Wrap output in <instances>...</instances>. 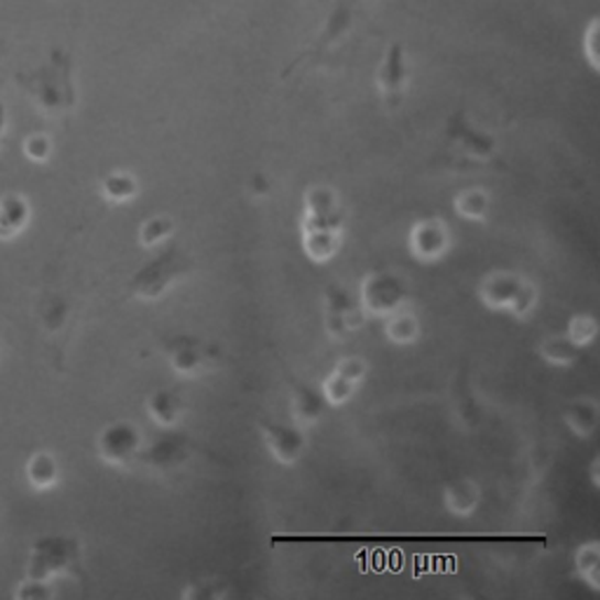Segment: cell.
I'll return each mask as SVG.
<instances>
[{"label":"cell","mask_w":600,"mask_h":600,"mask_svg":"<svg viewBox=\"0 0 600 600\" xmlns=\"http://www.w3.org/2000/svg\"><path fill=\"white\" fill-rule=\"evenodd\" d=\"M479 301L493 313H506L514 319L531 317L539 301L537 286L523 275L509 270H495L479 282Z\"/></svg>","instance_id":"6da1fadb"},{"label":"cell","mask_w":600,"mask_h":600,"mask_svg":"<svg viewBox=\"0 0 600 600\" xmlns=\"http://www.w3.org/2000/svg\"><path fill=\"white\" fill-rule=\"evenodd\" d=\"M188 270L190 259L176 244H172L167 251H162L155 261L143 265L132 277L130 284L132 296L155 303L165 296L176 282L184 280L188 275Z\"/></svg>","instance_id":"7a4b0ae2"},{"label":"cell","mask_w":600,"mask_h":600,"mask_svg":"<svg viewBox=\"0 0 600 600\" xmlns=\"http://www.w3.org/2000/svg\"><path fill=\"white\" fill-rule=\"evenodd\" d=\"M363 3H367V0H336V6L329 12V17H326L324 29L319 31L315 45L284 70V78H288L291 73L301 68L303 64H317L324 57H329V54H334V50L342 41H348L350 33L354 31V24L359 20L361 10H363Z\"/></svg>","instance_id":"3957f363"},{"label":"cell","mask_w":600,"mask_h":600,"mask_svg":"<svg viewBox=\"0 0 600 600\" xmlns=\"http://www.w3.org/2000/svg\"><path fill=\"white\" fill-rule=\"evenodd\" d=\"M357 301L367 317L385 319L399 307L408 305V286L404 277L392 270H373L361 280Z\"/></svg>","instance_id":"277c9868"},{"label":"cell","mask_w":600,"mask_h":600,"mask_svg":"<svg viewBox=\"0 0 600 600\" xmlns=\"http://www.w3.org/2000/svg\"><path fill=\"white\" fill-rule=\"evenodd\" d=\"M165 357L170 369L181 378H199L218 367L223 359L221 350L214 342H207L197 336H172L165 342Z\"/></svg>","instance_id":"5b68a950"},{"label":"cell","mask_w":600,"mask_h":600,"mask_svg":"<svg viewBox=\"0 0 600 600\" xmlns=\"http://www.w3.org/2000/svg\"><path fill=\"white\" fill-rule=\"evenodd\" d=\"M367 313L359 301L340 284L324 288V331L331 340H345L367 324Z\"/></svg>","instance_id":"8992f818"},{"label":"cell","mask_w":600,"mask_h":600,"mask_svg":"<svg viewBox=\"0 0 600 600\" xmlns=\"http://www.w3.org/2000/svg\"><path fill=\"white\" fill-rule=\"evenodd\" d=\"M408 253L423 265L444 261L452 249V232L439 216H425L411 223L406 234Z\"/></svg>","instance_id":"52a82bcc"},{"label":"cell","mask_w":600,"mask_h":600,"mask_svg":"<svg viewBox=\"0 0 600 600\" xmlns=\"http://www.w3.org/2000/svg\"><path fill=\"white\" fill-rule=\"evenodd\" d=\"M143 434L134 423L118 421L106 425L97 436L99 458L111 467H130L143 450Z\"/></svg>","instance_id":"ba28073f"},{"label":"cell","mask_w":600,"mask_h":600,"mask_svg":"<svg viewBox=\"0 0 600 600\" xmlns=\"http://www.w3.org/2000/svg\"><path fill=\"white\" fill-rule=\"evenodd\" d=\"M408 83H411V76H408L404 43H392L385 52L383 62H380L375 70L378 95L388 103V108H396L408 92Z\"/></svg>","instance_id":"9c48e42d"},{"label":"cell","mask_w":600,"mask_h":600,"mask_svg":"<svg viewBox=\"0 0 600 600\" xmlns=\"http://www.w3.org/2000/svg\"><path fill=\"white\" fill-rule=\"evenodd\" d=\"M305 228H326V230L342 228L340 197L331 186H310L305 190L301 230Z\"/></svg>","instance_id":"30bf717a"},{"label":"cell","mask_w":600,"mask_h":600,"mask_svg":"<svg viewBox=\"0 0 600 600\" xmlns=\"http://www.w3.org/2000/svg\"><path fill=\"white\" fill-rule=\"evenodd\" d=\"M261 436L265 441V448L270 450V456L286 467L296 465L307 448L305 429H301L298 425H282L275 421H263Z\"/></svg>","instance_id":"8fae6325"},{"label":"cell","mask_w":600,"mask_h":600,"mask_svg":"<svg viewBox=\"0 0 600 600\" xmlns=\"http://www.w3.org/2000/svg\"><path fill=\"white\" fill-rule=\"evenodd\" d=\"M188 456H190L188 436L178 434L176 429H162V434L151 446L143 444V450H141L139 458L151 469L172 471V469L184 467Z\"/></svg>","instance_id":"7c38bea8"},{"label":"cell","mask_w":600,"mask_h":600,"mask_svg":"<svg viewBox=\"0 0 600 600\" xmlns=\"http://www.w3.org/2000/svg\"><path fill=\"white\" fill-rule=\"evenodd\" d=\"M145 411L160 429H176L186 415V402L176 390L160 388L145 399Z\"/></svg>","instance_id":"4fadbf2b"},{"label":"cell","mask_w":600,"mask_h":600,"mask_svg":"<svg viewBox=\"0 0 600 600\" xmlns=\"http://www.w3.org/2000/svg\"><path fill=\"white\" fill-rule=\"evenodd\" d=\"M324 413L326 402L321 392L305 383H294V388H291V417H294V425L301 429H310L321 421Z\"/></svg>","instance_id":"5bb4252c"},{"label":"cell","mask_w":600,"mask_h":600,"mask_svg":"<svg viewBox=\"0 0 600 600\" xmlns=\"http://www.w3.org/2000/svg\"><path fill=\"white\" fill-rule=\"evenodd\" d=\"M600 406L593 396H575L563 408V423L577 439H591L598 427Z\"/></svg>","instance_id":"9a60e30c"},{"label":"cell","mask_w":600,"mask_h":600,"mask_svg":"<svg viewBox=\"0 0 600 600\" xmlns=\"http://www.w3.org/2000/svg\"><path fill=\"white\" fill-rule=\"evenodd\" d=\"M481 488L477 481L471 479H458L450 481L444 488V506L450 516L458 519H469L471 514H477V509L481 504Z\"/></svg>","instance_id":"2e32d148"},{"label":"cell","mask_w":600,"mask_h":600,"mask_svg":"<svg viewBox=\"0 0 600 600\" xmlns=\"http://www.w3.org/2000/svg\"><path fill=\"white\" fill-rule=\"evenodd\" d=\"M301 244L305 257L313 263H329L336 259L340 251V230H326V228H305L301 230Z\"/></svg>","instance_id":"e0dca14e"},{"label":"cell","mask_w":600,"mask_h":600,"mask_svg":"<svg viewBox=\"0 0 600 600\" xmlns=\"http://www.w3.org/2000/svg\"><path fill=\"white\" fill-rule=\"evenodd\" d=\"M31 221V205L22 195H6L0 199V240H14Z\"/></svg>","instance_id":"ac0fdd59"},{"label":"cell","mask_w":600,"mask_h":600,"mask_svg":"<svg viewBox=\"0 0 600 600\" xmlns=\"http://www.w3.org/2000/svg\"><path fill=\"white\" fill-rule=\"evenodd\" d=\"M579 348L566 336V334H547L539 345H537V354L544 363L556 369H568L579 359Z\"/></svg>","instance_id":"d6986e66"},{"label":"cell","mask_w":600,"mask_h":600,"mask_svg":"<svg viewBox=\"0 0 600 600\" xmlns=\"http://www.w3.org/2000/svg\"><path fill=\"white\" fill-rule=\"evenodd\" d=\"M452 209H456L462 221L483 223L490 216V193L481 186L465 188L452 197Z\"/></svg>","instance_id":"ffe728a7"},{"label":"cell","mask_w":600,"mask_h":600,"mask_svg":"<svg viewBox=\"0 0 600 600\" xmlns=\"http://www.w3.org/2000/svg\"><path fill=\"white\" fill-rule=\"evenodd\" d=\"M385 336L392 345H413L421 336V319L408 305L385 317Z\"/></svg>","instance_id":"44dd1931"},{"label":"cell","mask_w":600,"mask_h":600,"mask_svg":"<svg viewBox=\"0 0 600 600\" xmlns=\"http://www.w3.org/2000/svg\"><path fill=\"white\" fill-rule=\"evenodd\" d=\"M572 566L577 577L585 581L591 591L600 589V544L596 539L579 544L572 556Z\"/></svg>","instance_id":"7402d4cb"},{"label":"cell","mask_w":600,"mask_h":600,"mask_svg":"<svg viewBox=\"0 0 600 600\" xmlns=\"http://www.w3.org/2000/svg\"><path fill=\"white\" fill-rule=\"evenodd\" d=\"M139 195V181L132 172L116 170L101 178V197L111 205H127Z\"/></svg>","instance_id":"603a6c76"},{"label":"cell","mask_w":600,"mask_h":600,"mask_svg":"<svg viewBox=\"0 0 600 600\" xmlns=\"http://www.w3.org/2000/svg\"><path fill=\"white\" fill-rule=\"evenodd\" d=\"M59 465L50 452L41 450L26 462V481L33 490H52L59 483Z\"/></svg>","instance_id":"cb8c5ba5"},{"label":"cell","mask_w":600,"mask_h":600,"mask_svg":"<svg viewBox=\"0 0 600 600\" xmlns=\"http://www.w3.org/2000/svg\"><path fill=\"white\" fill-rule=\"evenodd\" d=\"M174 218L160 214V216H151L145 218L139 228V244L143 249H157L170 244V240L174 238Z\"/></svg>","instance_id":"d4e9b609"},{"label":"cell","mask_w":600,"mask_h":600,"mask_svg":"<svg viewBox=\"0 0 600 600\" xmlns=\"http://www.w3.org/2000/svg\"><path fill=\"white\" fill-rule=\"evenodd\" d=\"M563 334H566L579 350H585L598 338V319L593 313H575L568 319V326Z\"/></svg>","instance_id":"484cf974"},{"label":"cell","mask_w":600,"mask_h":600,"mask_svg":"<svg viewBox=\"0 0 600 600\" xmlns=\"http://www.w3.org/2000/svg\"><path fill=\"white\" fill-rule=\"evenodd\" d=\"M321 396H324V402L326 406H345V404H350L354 394H357V385L350 383V380H345L340 378L338 373H329L324 380H321V388H319Z\"/></svg>","instance_id":"4316f807"},{"label":"cell","mask_w":600,"mask_h":600,"mask_svg":"<svg viewBox=\"0 0 600 600\" xmlns=\"http://www.w3.org/2000/svg\"><path fill=\"white\" fill-rule=\"evenodd\" d=\"M334 373H338L345 380H350V383H354L359 388L363 383V378L369 375V363L363 361L359 354H350V357H342L336 361Z\"/></svg>","instance_id":"83f0119b"},{"label":"cell","mask_w":600,"mask_h":600,"mask_svg":"<svg viewBox=\"0 0 600 600\" xmlns=\"http://www.w3.org/2000/svg\"><path fill=\"white\" fill-rule=\"evenodd\" d=\"M228 593L226 585H221L218 579H195L190 587H186L184 598H195V600H205V598H223Z\"/></svg>","instance_id":"f1b7e54d"},{"label":"cell","mask_w":600,"mask_h":600,"mask_svg":"<svg viewBox=\"0 0 600 600\" xmlns=\"http://www.w3.org/2000/svg\"><path fill=\"white\" fill-rule=\"evenodd\" d=\"M24 155L31 160V162H47L50 155H52V139L43 132H35V134H29L24 139Z\"/></svg>","instance_id":"f546056e"},{"label":"cell","mask_w":600,"mask_h":600,"mask_svg":"<svg viewBox=\"0 0 600 600\" xmlns=\"http://www.w3.org/2000/svg\"><path fill=\"white\" fill-rule=\"evenodd\" d=\"M587 59H589V64H591V68L593 70H598V52H596V22H591V26H589V35H587Z\"/></svg>","instance_id":"4dcf8cb0"},{"label":"cell","mask_w":600,"mask_h":600,"mask_svg":"<svg viewBox=\"0 0 600 600\" xmlns=\"http://www.w3.org/2000/svg\"><path fill=\"white\" fill-rule=\"evenodd\" d=\"M259 178V184L257 186H253V184H249V190L253 193V195H268L270 193V184H268V178L265 176H257Z\"/></svg>","instance_id":"1f68e13d"},{"label":"cell","mask_w":600,"mask_h":600,"mask_svg":"<svg viewBox=\"0 0 600 600\" xmlns=\"http://www.w3.org/2000/svg\"><path fill=\"white\" fill-rule=\"evenodd\" d=\"M8 124H10V120H8L6 103H3V99H0V139L6 137V132H8Z\"/></svg>","instance_id":"d6a6232c"},{"label":"cell","mask_w":600,"mask_h":600,"mask_svg":"<svg viewBox=\"0 0 600 600\" xmlns=\"http://www.w3.org/2000/svg\"><path fill=\"white\" fill-rule=\"evenodd\" d=\"M589 474H591V486L598 488V458H593V462L589 465Z\"/></svg>","instance_id":"836d02e7"}]
</instances>
